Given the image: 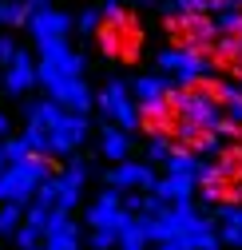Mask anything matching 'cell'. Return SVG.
<instances>
[{
	"label": "cell",
	"instance_id": "obj_1",
	"mask_svg": "<svg viewBox=\"0 0 242 250\" xmlns=\"http://www.w3.org/2000/svg\"><path fill=\"white\" fill-rule=\"evenodd\" d=\"M215 28H219V20L210 12H171L163 20V32L175 44V52H187L199 64H206V52L215 44Z\"/></svg>",
	"mask_w": 242,
	"mask_h": 250
},
{
	"label": "cell",
	"instance_id": "obj_2",
	"mask_svg": "<svg viewBox=\"0 0 242 250\" xmlns=\"http://www.w3.org/2000/svg\"><path fill=\"white\" fill-rule=\"evenodd\" d=\"M100 44H103V52L119 56L123 64H135V56L143 48V32L135 28V16L131 12H119V8L107 12L103 24H100Z\"/></svg>",
	"mask_w": 242,
	"mask_h": 250
},
{
	"label": "cell",
	"instance_id": "obj_3",
	"mask_svg": "<svg viewBox=\"0 0 242 250\" xmlns=\"http://www.w3.org/2000/svg\"><path fill=\"white\" fill-rule=\"evenodd\" d=\"M32 80H36L32 60L16 52V56L8 60V87H12V91H28V87H32Z\"/></svg>",
	"mask_w": 242,
	"mask_h": 250
},
{
	"label": "cell",
	"instance_id": "obj_4",
	"mask_svg": "<svg viewBox=\"0 0 242 250\" xmlns=\"http://www.w3.org/2000/svg\"><path fill=\"white\" fill-rule=\"evenodd\" d=\"M103 151L111 155V159H123V151H127V139L119 135L115 127H107V131H103Z\"/></svg>",
	"mask_w": 242,
	"mask_h": 250
},
{
	"label": "cell",
	"instance_id": "obj_5",
	"mask_svg": "<svg viewBox=\"0 0 242 250\" xmlns=\"http://www.w3.org/2000/svg\"><path fill=\"white\" fill-rule=\"evenodd\" d=\"M20 16H24L20 4H0V20H4V24H8V20H20Z\"/></svg>",
	"mask_w": 242,
	"mask_h": 250
},
{
	"label": "cell",
	"instance_id": "obj_6",
	"mask_svg": "<svg viewBox=\"0 0 242 250\" xmlns=\"http://www.w3.org/2000/svg\"><path fill=\"white\" fill-rule=\"evenodd\" d=\"M0 131H4V115H0Z\"/></svg>",
	"mask_w": 242,
	"mask_h": 250
}]
</instances>
